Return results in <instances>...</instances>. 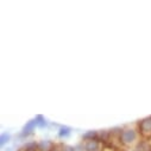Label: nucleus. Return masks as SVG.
Listing matches in <instances>:
<instances>
[{"label":"nucleus","instance_id":"f257e3e1","mask_svg":"<svg viewBox=\"0 0 151 151\" xmlns=\"http://www.w3.org/2000/svg\"><path fill=\"white\" fill-rule=\"evenodd\" d=\"M134 138H136V132L133 130H125L122 133V139L124 143H130V142L134 140Z\"/></svg>","mask_w":151,"mask_h":151},{"label":"nucleus","instance_id":"f03ea898","mask_svg":"<svg viewBox=\"0 0 151 151\" xmlns=\"http://www.w3.org/2000/svg\"><path fill=\"white\" fill-rule=\"evenodd\" d=\"M36 125H37V120H36V119H35V120H30V122L26 124V126L24 127V133H23V134H29V133H31Z\"/></svg>","mask_w":151,"mask_h":151},{"label":"nucleus","instance_id":"7ed1b4c3","mask_svg":"<svg viewBox=\"0 0 151 151\" xmlns=\"http://www.w3.org/2000/svg\"><path fill=\"white\" fill-rule=\"evenodd\" d=\"M98 149H99V144H98L96 140L91 139V140L87 142V144H86V150L87 151H96Z\"/></svg>","mask_w":151,"mask_h":151},{"label":"nucleus","instance_id":"20e7f679","mask_svg":"<svg viewBox=\"0 0 151 151\" xmlns=\"http://www.w3.org/2000/svg\"><path fill=\"white\" fill-rule=\"evenodd\" d=\"M140 129L143 132H150L151 131V119H145L140 124Z\"/></svg>","mask_w":151,"mask_h":151},{"label":"nucleus","instance_id":"39448f33","mask_svg":"<svg viewBox=\"0 0 151 151\" xmlns=\"http://www.w3.org/2000/svg\"><path fill=\"white\" fill-rule=\"evenodd\" d=\"M36 120H37V125H38L40 127H44L47 125V122L44 120V118L42 116H38V117L36 118Z\"/></svg>","mask_w":151,"mask_h":151},{"label":"nucleus","instance_id":"423d86ee","mask_svg":"<svg viewBox=\"0 0 151 151\" xmlns=\"http://www.w3.org/2000/svg\"><path fill=\"white\" fill-rule=\"evenodd\" d=\"M9 139H10V134L4 133V134H1V138H0V143H1V145H4L6 142H9Z\"/></svg>","mask_w":151,"mask_h":151},{"label":"nucleus","instance_id":"0eeeda50","mask_svg":"<svg viewBox=\"0 0 151 151\" xmlns=\"http://www.w3.org/2000/svg\"><path fill=\"white\" fill-rule=\"evenodd\" d=\"M50 146H51V144H50L49 142H42V143L40 144V149L43 150V151H45V149H49Z\"/></svg>","mask_w":151,"mask_h":151},{"label":"nucleus","instance_id":"6e6552de","mask_svg":"<svg viewBox=\"0 0 151 151\" xmlns=\"http://www.w3.org/2000/svg\"><path fill=\"white\" fill-rule=\"evenodd\" d=\"M36 147H37V144L36 143H29L25 146V149H27V151H33V150H36Z\"/></svg>","mask_w":151,"mask_h":151},{"label":"nucleus","instance_id":"1a4fd4ad","mask_svg":"<svg viewBox=\"0 0 151 151\" xmlns=\"http://www.w3.org/2000/svg\"><path fill=\"white\" fill-rule=\"evenodd\" d=\"M69 129L68 127H63V129H61V131H60V136L61 137H63V136H68L69 134Z\"/></svg>","mask_w":151,"mask_h":151},{"label":"nucleus","instance_id":"9d476101","mask_svg":"<svg viewBox=\"0 0 151 151\" xmlns=\"http://www.w3.org/2000/svg\"><path fill=\"white\" fill-rule=\"evenodd\" d=\"M94 136H95V132L94 131H91V132L83 134V138H89V137H94Z\"/></svg>","mask_w":151,"mask_h":151}]
</instances>
